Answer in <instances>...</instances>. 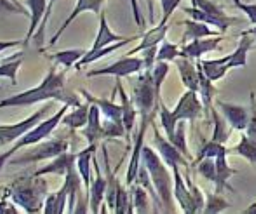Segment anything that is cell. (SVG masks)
Masks as SVG:
<instances>
[{
    "label": "cell",
    "instance_id": "1",
    "mask_svg": "<svg viewBox=\"0 0 256 214\" xmlns=\"http://www.w3.org/2000/svg\"><path fill=\"white\" fill-rule=\"evenodd\" d=\"M64 75H66V72L60 74L56 66H52L40 86L24 90V92L14 94L7 100H2L0 101V110L2 108L32 106V104L42 103V101H63L64 104H70V106H78L80 101L64 89Z\"/></svg>",
    "mask_w": 256,
    "mask_h": 214
},
{
    "label": "cell",
    "instance_id": "2",
    "mask_svg": "<svg viewBox=\"0 0 256 214\" xmlns=\"http://www.w3.org/2000/svg\"><path fill=\"white\" fill-rule=\"evenodd\" d=\"M142 160L148 169L154 188L162 202L166 214H176L174 209V181H171V174L168 172V166L164 164L160 155H157L150 146H143Z\"/></svg>",
    "mask_w": 256,
    "mask_h": 214
},
{
    "label": "cell",
    "instance_id": "3",
    "mask_svg": "<svg viewBox=\"0 0 256 214\" xmlns=\"http://www.w3.org/2000/svg\"><path fill=\"white\" fill-rule=\"evenodd\" d=\"M46 181L40 180L37 176L26 178V180H21L18 183H14L9 188L7 194L12 197V200L18 206L24 208V211L30 214H37L40 211L42 204H46L44 195H46Z\"/></svg>",
    "mask_w": 256,
    "mask_h": 214
},
{
    "label": "cell",
    "instance_id": "4",
    "mask_svg": "<svg viewBox=\"0 0 256 214\" xmlns=\"http://www.w3.org/2000/svg\"><path fill=\"white\" fill-rule=\"evenodd\" d=\"M134 103L142 114V118H152L150 117L152 110L160 104V101L157 100V92H155L152 70H145L138 77V82L134 86Z\"/></svg>",
    "mask_w": 256,
    "mask_h": 214
},
{
    "label": "cell",
    "instance_id": "5",
    "mask_svg": "<svg viewBox=\"0 0 256 214\" xmlns=\"http://www.w3.org/2000/svg\"><path fill=\"white\" fill-rule=\"evenodd\" d=\"M70 104H64L63 108H60V112H58L56 115H52V117H49L48 120H42L38 126H35L34 129L30 130L28 134H24L23 138H21L20 141H18L16 144H14L12 148H10V154H16V152H20L21 148L28 146V144H38L42 143L44 140H48L49 136L52 134V130L58 128V124L60 122H63V117L66 115V110Z\"/></svg>",
    "mask_w": 256,
    "mask_h": 214
},
{
    "label": "cell",
    "instance_id": "6",
    "mask_svg": "<svg viewBox=\"0 0 256 214\" xmlns=\"http://www.w3.org/2000/svg\"><path fill=\"white\" fill-rule=\"evenodd\" d=\"M51 110V104L40 108L37 114H34L32 117H28L26 120L20 122L14 126H0V144H9L12 141H20L24 134H28L35 126H38L42 122V117L48 115V112Z\"/></svg>",
    "mask_w": 256,
    "mask_h": 214
},
{
    "label": "cell",
    "instance_id": "7",
    "mask_svg": "<svg viewBox=\"0 0 256 214\" xmlns=\"http://www.w3.org/2000/svg\"><path fill=\"white\" fill-rule=\"evenodd\" d=\"M145 68V61L143 58H134V56H124L122 60L115 61L114 64L106 68H100V70H91L88 72V77H102V75H114L117 78L129 77V75L140 74Z\"/></svg>",
    "mask_w": 256,
    "mask_h": 214
},
{
    "label": "cell",
    "instance_id": "8",
    "mask_svg": "<svg viewBox=\"0 0 256 214\" xmlns=\"http://www.w3.org/2000/svg\"><path fill=\"white\" fill-rule=\"evenodd\" d=\"M202 112H204V104H202V100H200L199 92H196V90H186V92L180 98L178 104H176V108L172 110V114H174L178 122L185 120V122L194 124V122L202 115Z\"/></svg>",
    "mask_w": 256,
    "mask_h": 214
},
{
    "label": "cell",
    "instance_id": "9",
    "mask_svg": "<svg viewBox=\"0 0 256 214\" xmlns=\"http://www.w3.org/2000/svg\"><path fill=\"white\" fill-rule=\"evenodd\" d=\"M68 152V141H49V143L40 144L38 148H35L34 152H30L28 155H23L18 160H10L12 166H21V164H34L38 160H46V158L60 157L61 154Z\"/></svg>",
    "mask_w": 256,
    "mask_h": 214
},
{
    "label": "cell",
    "instance_id": "10",
    "mask_svg": "<svg viewBox=\"0 0 256 214\" xmlns=\"http://www.w3.org/2000/svg\"><path fill=\"white\" fill-rule=\"evenodd\" d=\"M180 169H182L180 166H174V168H172V178H174V200H178L183 214L200 212L199 209H197L196 197H194V194H192V190H190L186 180H183L182 171H180Z\"/></svg>",
    "mask_w": 256,
    "mask_h": 214
},
{
    "label": "cell",
    "instance_id": "11",
    "mask_svg": "<svg viewBox=\"0 0 256 214\" xmlns=\"http://www.w3.org/2000/svg\"><path fill=\"white\" fill-rule=\"evenodd\" d=\"M154 140H155V144H157L158 155H160L162 160H164V164L168 166L169 169H172L174 166H180V168L185 166L186 168L185 155H183L182 152H180L178 148H176L174 144L168 140V138L162 136L160 130H158L157 128H154Z\"/></svg>",
    "mask_w": 256,
    "mask_h": 214
},
{
    "label": "cell",
    "instance_id": "12",
    "mask_svg": "<svg viewBox=\"0 0 256 214\" xmlns=\"http://www.w3.org/2000/svg\"><path fill=\"white\" fill-rule=\"evenodd\" d=\"M103 6H104V0H77V4H75L74 10H72V14L68 16V20L64 21L63 24H61L60 30H58V34L51 38V47L56 46V42L60 40L61 35L64 34V30H66L68 26H72V23H74V21L77 20V18L80 16V14H84V12L102 14Z\"/></svg>",
    "mask_w": 256,
    "mask_h": 214
},
{
    "label": "cell",
    "instance_id": "13",
    "mask_svg": "<svg viewBox=\"0 0 256 214\" xmlns=\"http://www.w3.org/2000/svg\"><path fill=\"white\" fill-rule=\"evenodd\" d=\"M216 108L222 110L223 117L226 118V122L230 124V128L236 130H246L248 124H250V117L248 110L240 104H232V103H225V101L218 100L216 101Z\"/></svg>",
    "mask_w": 256,
    "mask_h": 214
},
{
    "label": "cell",
    "instance_id": "14",
    "mask_svg": "<svg viewBox=\"0 0 256 214\" xmlns=\"http://www.w3.org/2000/svg\"><path fill=\"white\" fill-rule=\"evenodd\" d=\"M150 122H152V118H142V126H140L138 138H136L134 150H132V157H131V162H129L128 178H126V183H128V186H131V184L136 181V178H138V172H140V168H142L143 141H145V134H146V129H148Z\"/></svg>",
    "mask_w": 256,
    "mask_h": 214
},
{
    "label": "cell",
    "instance_id": "15",
    "mask_svg": "<svg viewBox=\"0 0 256 214\" xmlns=\"http://www.w3.org/2000/svg\"><path fill=\"white\" fill-rule=\"evenodd\" d=\"M92 166H94V172H96V180L94 183L89 188V204H91V211L92 214H100L103 206V198L106 197V188H108V181L103 178V172L100 169V164L96 160V157L92 158Z\"/></svg>",
    "mask_w": 256,
    "mask_h": 214
},
{
    "label": "cell",
    "instance_id": "16",
    "mask_svg": "<svg viewBox=\"0 0 256 214\" xmlns=\"http://www.w3.org/2000/svg\"><path fill=\"white\" fill-rule=\"evenodd\" d=\"M223 37H209V38H197V40H192L190 44H186L182 49V54L180 56L183 58H190V60H200L204 54L212 52V50L220 49V44H222Z\"/></svg>",
    "mask_w": 256,
    "mask_h": 214
},
{
    "label": "cell",
    "instance_id": "17",
    "mask_svg": "<svg viewBox=\"0 0 256 214\" xmlns=\"http://www.w3.org/2000/svg\"><path fill=\"white\" fill-rule=\"evenodd\" d=\"M26 6H28V12H30V28H28L26 38H24V46L35 37L42 21L46 20L49 2L48 0H26Z\"/></svg>",
    "mask_w": 256,
    "mask_h": 214
},
{
    "label": "cell",
    "instance_id": "18",
    "mask_svg": "<svg viewBox=\"0 0 256 214\" xmlns=\"http://www.w3.org/2000/svg\"><path fill=\"white\" fill-rule=\"evenodd\" d=\"M124 40V37H120V35L114 34L112 32V28L108 26V21H106V14L102 12L100 14V30H98V35H96V40L92 44V47L88 50L86 54H94L98 52V50L104 49V47L112 46V44H117V42H122Z\"/></svg>",
    "mask_w": 256,
    "mask_h": 214
},
{
    "label": "cell",
    "instance_id": "19",
    "mask_svg": "<svg viewBox=\"0 0 256 214\" xmlns=\"http://www.w3.org/2000/svg\"><path fill=\"white\" fill-rule=\"evenodd\" d=\"M176 66H178V72L182 75V82L185 84L186 89L199 92L200 80H199V68H197V64H194L190 58L180 56L176 60Z\"/></svg>",
    "mask_w": 256,
    "mask_h": 214
},
{
    "label": "cell",
    "instance_id": "20",
    "mask_svg": "<svg viewBox=\"0 0 256 214\" xmlns=\"http://www.w3.org/2000/svg\"><path fill=\"white\" fill-rule=\"evenodd\" d=\"M169 30V24L168 23H158L157 26H154L150 32L142 35V42H140L138 47H134L132 50H129L128 56H136L138 52H143L146 49H152V47H157L158 44L164 42L166 34Z\"/></svg>",
    "mask_w": 256,
    "mask_h": 214
},
{
    "label": "cell",
    "instance_id": "21",
    "mask_svg": "<svg viewBox=\"0 0 256 214\" xmlns=\"http://www.w3.org/2000/svg\"><path fill=\"white\" fill-rule=\"evenodd\" d=\"M230 150L226 146H223L222 150H220V154L216 155L214 162H216V194H222L223 190H225V186H228V180L236 174L232 168L228 166V160H226V157H228Z\"/></svg>",
    "mask_w": 256,
    "mask_h": 214
},
{
    "label": "cell",
    "instance_id": "22",
    "mask_svg": "<svg viewBox=\"0 0 256 214\" xmlns=\"http://www.w3.org/2000/svg\"><path fill=\"white\" fill-rule=\"evenodd\" d=\"M183 26H185V35H183V42H192L197 38H209V37H218V34L222 32H216V28H211L209 24L200 23L196 20H186L183 21Z\"/></svg>",
    "mask_w": 256,
    "mask_h": 214
},
{
    "label": "cell",
    "instance_id": "23",
    "mask_svg": "<svg viewBox=\"0 0 256 214\" xmlns=\"http://www.w3.org/2000/svg\"><path fill=\"white\" fill-rule=\"evenodd\" d=\"M100 115H102L100 106L91 103V108H89V122L84 130V136L88 138L89 144H98V141L103 138V124H102Z\"/></svg>",
    "mask_w": 256,
    "mask_h": 214
},
{
    "label": "cell",
    "instance_id": "24",
    "mask_svg": "<svg viewBox=\"0 0 256 214\" xmlns=\"http://www.w3.org/2000/svg\"><path fill=\"white\" fill-rule=\"evenodd\" d=\"M96 146L98 144H89L86 150H82L77 155V171L80 174L82 181H84L86 192L89 194V188H91V166H92V158L96 154Z\"/></svg>",
    "mask_w": 256,
    "mask_h": 214
},
{
    "label": "cell",
    "instance_id": "25",
    "mask_svg": "<svg viewBox=\"0 0 256 214\" xmlns=\"http://www.w3.org/2000/svg\"><path fill=\"white\" fill-rule=\"evenodd\" d=\"M75 164H77V155L64 152V154H61L58 158H54V162L49 164L48 168L40 169V171H35L34 176L42 178V176H46V174H52V172L54 174H68Z\"/></svg>",
    "mask_w": 256,
    "mask_h": 214
},
{
    "label": "cell",
    "instance_id": "26",
    "mask_svg": "<svg viewBox=\"0 0 256 214\" xmlns=\"http://www.w3.org/2000/svg\"><path fill=\"white\" fill-rule=\"evenodd\" d=\"M251 44H253V40H251V37H250V32H246V34L242 35V38H240L239 47H237L232 54H228V56L225 58L228 70H232V68H244L248 64V52H250V49H251Z\"/></svg>",
    "mask_w": 256,
    "mask_h": 214
},
{
    "label": "cell",
    "instance_id": "27",
    "mask_svg": "<svg viewBox=\"0 0 256 214\" xmlns=\"http://www.w3.org/2000/svg\"><path fill=\"white\" fill-rule=\"evenodd\" d=\"M82 94L88 98L89 103L98 104L100 110H102V114H103V117H106V120L117 122V124H124V120H122V106L120 104H115L112 100L108 101V100H100V98H92L91 94L86 92V90H82Z\"/></svg>",
    "mask_w": 256,
    "mask_h": 214
},
{
    "label": "cell",
    "instance_id": "28",
    "mask_svg": "<svg viewBox=\"0 0 256 214\" xmlns=\"http://www.w3.org/2000/svg\"><path fill=\"white\" fill-rule=\"evenodd\" d=\"M117 90L120 94V101H122V120H124V128L128 130V134L131 132L132 128H134V122H136V106L129 96L126 94L124 87H122L120 80H117Z\"/></svg>",
    "mask_w": 256,
    "mask_h": 214
},
{
    "label": "cell",
    "instance_id": "29",
    "mask_svg": "<svg viewBox=\"0 0 256 214\" xmlns=\"http://www.w3.org/2000/svg\"><path fill=\"white\" fill-rule=\"evenodd\" d=\"M183 10H185V14H188V16L192 18V20L209 24V26H212V28H216L218 32H222V34H223V32H226L230 26H232L230 23L220 21L218 18H214V16H211V14L204 12V10L199 9V7H183Z\"/></svg>",
    "mask_w": 256,
    "mask_h": 214
},
{
    "label": "cell",
    "instance_id": "30",
    "mask_svg": "<svg viewBox=\"0 0 256 214\" xmlns=\"http://www.w3.org/2000/svg\"><path fill=\"white\" fill-rule=\"evenodd\" d=\"M136 40H138V37L124 38V40H122V42L112 44V46L104 47V49L98 50V52H94V54H84V58H82V60L78 61L77 64H75V68H77V70H80L82 66H88V64L94 63V61L102 60V58L108 56V54H112V52H115V50H118V49H120V47H126V46H129V44H132V42H136Z\"/></svg>",
    "mask_w": 256,
    "mask_h": 214
},
{
    "label": "cell",
    "instance_id": "31",
    "mask_svg": "<svg viewBox=\"0 0 256 214\" xmlns=\"http://www.w3.org/2000/svg\"><path fill=\"white\" fill-rule=\"evenodd\" d=\"M202 68L204 75L209 78L211 82H216V80H222L223 77L226 75L228 72V66H226V60L222 58V60H212V61H197Z\"/></svg>",
    "mask_w": 256,
    "mask_h": 214
},
{
    "label": "cell",
    "instance_id": "32",
    "mask_svg": "<svg viewBox=\"0 0 256 214\" xmlns=\"http://www.w3.org/2000/svg\"><path fill=\"white\" fill-rule=\"evenodd\" d=\"M23 64V52H18L14 56L7 58L0 63V78H9L10 84L16 86L18 82V72Z\"/></svg>",
    "mask_w": 256,
    "mask_h": 214
},
{
    "label": "cell",
    "instance_id": "33",
    "mask_svg": "<svg viewBox=\"0 0 256 214\" xmlns=\"http://www.w3.org/2000/svg\"><path fill=\"white\" fill-rule=\"evenodd\" d=\"M89 108H91V104H78V106H75L74 112H70V114H66V117H63V124L74 130L86 128L89 122Z\"/></svg>",
    "mask_w": 256,
    "mask_h": 214
},
{
    "label": "cell",
    "instance_id": "34",
    "mask_svg": "<svg viewBox=\"0 0 256 214\" xmlns=\"http://www.w3.org/2000/svg\"><path fill=\"white\" fill-rule=\"evenodd\" d=\"M209 115L212 117V122H214V132H212V141H218V143L225 144L226 141L230 140V136H232V128H228L226 126V118L225 117H220L218 115V110L216 108H211V112H209Z\"/></svg>",
    "mask_w": 256,
    "mask_h": 214
},
{
    "label": "cell",
    "instance_id": "35",
    "mask_svg": "<svg viewBox=\"0 0 256 214\" xmlns=\"http://www.w3.org/2000/svg\"><path fill=\"white\" fill-rule=\"evenodd\" d=\"M86 52H82L80 49H70V50H61V52H54V54H49L52 61H56L58 64L64 68V70H70L72 66L78 63V61L84 58Z\"/></svg>",
    "mask_w": 256,
    "mask_h": 214
},
{
    "label": "cell",
    "instance_id": "36",
    "mask_svg": "<svg viewBox=\"0 0 256 214\" xmlns=\"http://www.w3.org/2000/svg\"><path fill=\"white\" fill-rule=\"evenodd\" d=\"M158 112H160V124L166 130V138L172 143L176 129H178V120H176L174 114H172L171 110H168V106H166L162 101H160V104H158Z\"/></svg>",
    "mask_w": 256,
    "mask_h": 214
},
{
    "label": "cell",
    "instance_id": "37",
    "mask_svg": "<svg viewBox=\"0 0 256 214\" xmlns=\"http://www.w3.org/2000/svg\"><path fill=\"white\" fill-rule=\"evenodd\" d=\"M192 4L196 7H199V9H202L204 12H208V14H211V16H214V18H218L220 21H225V23H230V24H236L237 21V18H228L225 12H223V9L220 6H216V4H212L211 0H192Z\"/></svg>",
    "mask_w": 256,
    "mask_h": 214
},
{
    "label": "cell",
    "instance_id": "38",
    "mask_svg": "<svg viewBox=\"0 0 256 214\" xmlns=\"http://www.w3.org/2000/svg\"><path fill=\"white\" fill-rule=\"evenodd\" d=\"M234 154H239L240 157L248 158V162L251 164H256V141L251 140L246 132L240 134V141L236 148H234Z\"/></svg>",
    "mask_w": 256,
    "mask_h": 214
},
{
    "label": "cell",
    "instance_id": "39",
    "mask_svg": "<svg viewBox=\"0 0 256 214\" xmlns=\"http://www.w3.org/2000/svg\"><path fill=\"white\" fill-rule=\"evenodd\" d=\"M230 208V202H226L225 198L222 197L220 194H214V195H209L206 198V206H204V211L202 214H220L222 211Z\"/></svg>",
    "mask_w": 256,
    "mask_h": 214
},
{
    "label": "cell",
    "instance_id": "40",
    "mask_svg": "<svg viewBox=\"0 0 256 214\" xmlns=\"http://www.w3.org/2000/svg\"><path fill=\"white\" fill-rule=\"evenodd\" d=\"M169 74V64L166 61H157L155 66L152 68V77H154V86H155V92H157V100H160V87L164 84L166 77Z\"/></svg>",
    "mask_w": 256,
    "mask_h": 214
},
{
    "label": "cell",
    "instance_id": "41",
    "mask_svg": "<svg viewBox=\"0 0 256 214\" xmlns=\"http://www.w3.org/2000/svg\"><path fill=\"white\" fill-rule=\"evenodd\" d=\"M132 195H134V209H136V214H148L150 211V206H148V192L145 190L143 186L136 184L134 190H132Z\"/></svg>",
    "mask_w": 256,
    "mask_h": 214
},
{
    "label": "cell",
    "instance_id": "42",
    "mask_svg": "<svg viewBox=\"0 0 256 214\" xmlns=\"http://www.w3.org/2000/svg\"><path fill=\"white\" fill-rule=\"evenodd\" d=\"M182 54V49H180L176 44H171V42H162L160 47L157 50V61H176Z\"/></svg>",
    "mask_w": 256,
    "mask_h": 214
},
{
    "label": "cell",
    "instance_id": "43",
    "mask_svg": "<svg viewBox=\"0 0 256 214\" xmlns=\"http://www.w3.org/2000/svg\"><path fill=\"white\" fill-rule=\"evenodd\" d=\"M12 14H26V9L18 0H0V16H12Z\"/></svg>",
    "mask_w": 256,
    "mask_h": 214
},
{
    "label": "cell",
    "instance_id": "44",
    "mask_svg": "<svg viewBox=\"0 0 256 214\" xmlns=\"http://www.w3.org/2000/svg\"><path fill=\"white\" fill-rule=\"evenodd\" d=\"M172 144L182 152L185 157H190L188 154V146H186V134H185V120L178 122V129H176L174 140H172Z\"/></svg>",
    "mask_w": 256,
    "mask_h": 214
},
{
    "label": "cell",
    "instance_id": "45",
    "mask_svg": "<svg viewBox=\"0 0 256 214\" xmlns=\"http://www.w3.org/2000/svg\"><path fill=\"white\" fill-rule=\"evenodd\" d=\"M225 146V144H222V143H218V141H209V143H206L204 146H202V150H200V154L197 155V158H196V164L197 162H200V160H204V158H216V155L220 154V150Z\"/></svg>",
    "mask_w": 256,
    "mask_h": 214
},
{
    "label": "cell",
    "instance_id": "46",
    "mask_svg": "<svg viewBox=\"0 0 256 214\" xmlns=\"http://www.w3.org/2000/svg\"><path fill=\"white\" fill-rule=\"evenodd\" d=\"M131 204H132V202L129 200L128 192H126V188L120 184V188H118V194H117V200H115L114 212L115 214H128L129 208H131Z\"/></svg>",
    "mask_w": 256,
    "mask_h": 214
},
{
    "label": "cell",
    "instance_id": "47",
    "mask_svg": "<svg viewBox=\"0 0 256 214\" xmlns=\"http://www.w3.org/2000/svg\"><path fill=\"white\" fill-rule=\"evenodd\" d=\"M197 166H199V172L202 174L206 180L212 181V183H216V162L214 158H204V160L197 162Z\"/></svg>",
    "mask_w": 256,
    "mask_h": 214
},
{
    "label": "cell",
    "instance_id": "48",
    "mask_svg": "<svg viewBox=\"0 0 256 214\" xmlns=\"http://www.w3.org/2000/svg\"><path fill=\"white\" fill-rule=\"evenodd\" d=\"M251 140L256 141V94H251V117H250V124L248 129L244 130Z\"/></svg>",
    "mask_w": 256,
    "mask_h": 214
},
{
    "label": "cell",
    "instance_id": "49",
    "mask_svg": "<svg viewBox=\"0 0 256 214\" xmlns=\"http://www.w3.org/2000/svg\"><path fill=\"white\" fill-rule=\"evenodd\" d=\"M58 0H49V7H48V14H46V20L42 21L40 28L37 30V34H35V40H37V46H42V42H44V32H46V26H48L49 23V18H51V12H52V7L54 4H56Z\"/></svg>",
    "mask_w": 256,
    "mask_h": 214
},
{
    "label": "cell",
    "instance_id": "50",
    "mask_svg": "<svg viewBox=\"0 0 256 214\" xmlns=\"http://www.w3.org/2000/svg\"><path fill=\"white\" fill-rule=\"evenodd\" d=\"M234 4H236L237 9H240L246 14L248 20L256 26V4H244V2H240V0H234Z\"/></svg>",
    "mask_w": 256,
    "mask_h": 214
},
{
    "label": "cell",
    "instance_id": "51",
    "mask_svg": "<svg viewBox=\"0 0 256 214\" xmlns=\"http://www.w3.org/2000/svg\"><path fill=\"white\" fill-rule=\"evenodd\" d=\"M89 208H91V204H89V194H86V195L80 194L77 197V202H75L74 214H88Z\"/></svg>",
    "mask_w": 256,
    "mask_h": 214
},
{
    "label": "cell",
    "instance_id": "52",
    "mask_svg": "<svg viewBox=\"0 0 256 214\" xmlns=\"http://www.w3.org/2000/svg\"><path fill=\"white\" fill-rule=\"evenodd\" d=\"M131 9H132V16H134V21L140 28L143 26V20H142V12H140V6H138V0H131Z\"/></svg>",
    "mask_w": 256,
    "mask_h": 214
},
{
    "label": "cell",
    "instance_id": "53",
    "mask_svg": "<svg viewBox=\"0 0 256 214\" xmlns=\"http://www.w3.org/2000/svg\"><path fill=\"white\" fill-rule=\"evenodd\" d=\"M18 46H24V40H0V54L4 50L10 49V47H18Z\"/></svg>",
    "mask_w": 256,
    "mask_h": 214
},
{
    "label": "cell",
    "instance_id": "54",
    "mask_svg": "<svg viewBox=\"0 0 256 214\" xmlns=\"http://www.w3.org/2000/svg\"><path fill=\"white\" fill-rule=\"evenodd\" d=\"M9 157H12V154H10V150L9 152H6V154H2L0 155V171H2V168H4V164L7 162V158Z\"/></svg>",
    "mask_w": 256,
    "mask_h": 214
},
{
    "label": "cell",
    "instance_id": "55",
    "mask_svg": "<svg viewBox=\"0 0 256 214\" xmlns=\"http://www.w3.org/2000/svg\"><path fill=\"white\" fill-rule=\"evenodd\" d=\"M242 214H256V202H254V204H251L250 208H248Z\"/></svg>",
    "mask_w": 256,
    "mask_h": 214
},
{
    "label": "cell",
    "instance_id": "56",
    "mask_svg": "<svg viewBox=\"0 0 256 214\" xmlns=\"http://www.w3.org/2000/svg\"><path fill=\"white\" fill-rule=\"evenodd\" d=\"M100 214H108V204L102 206V211H100Z\"/></svg>",
    "mask_w": 256,
    "mask_h": 214
},
{
    "label": "cell",
    "instance_id": "57",
    "mask_svg": "<svg viewBox=\"0 0 256 214\" xmlns=\"http://www.w3.org/2000/svg\"><path fill=\"white\" fill-rule=\"evenodd\" d=\"M158 208H160V206H158L157 202H154V212L152 214H160V212H158Z\"/></svg>",
    "mask_w": 256,
    "mask_h": 214
},
{
    "label": "cell",
    "instance_id": "58",
    "mask_svg": "<svg viewBox=\"0 0 256 214\" xmlns=\"http://www.w3.org/2000/svg\"><path fill=\"white\" fill-rule=\"evenodd\" d=\"M250 34H253V35H254V38H256V26L253 28V30H251V32H250Z\"/></svg>",
    "mask_w": 256,
    "mask_h": 214
}]
</instances>
